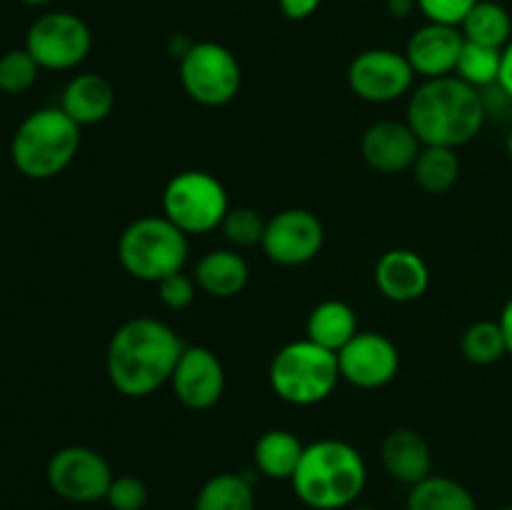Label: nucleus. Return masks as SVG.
Instances as JSON below:
<instances>
[{
  "instance_id": "1",
  "label": "nucleus",
  "mask_w": 512,
  "mask_h": 510,
  "mask_svg": "<svg viewBox=\"0 0 512 510\" xmlns=\"http://www.w3.org/2000/svg\"><path fill=\"white\" fill-rule=\"evenodd\" d=\"M185 343L168 323L138 315L120 325L105 350L110 385L125 398H148L170 385Z\"/></svg>"
},
{
  "instance_id": "2",
  "label": "nucleus",
  "mask_w": 512,
  "mask_h": 510,
  "mask_svg": "<svg viewBox=\"0 0 512 510\" xmlns=\"http://www.w3.org/2000/svg\"><path fill=\"white\" fill-rule=\"evenodd\" d=\"M405 120L423 145L463 148L488 120V100L455 75L423 80L408 98Z\"/></svg>"
},
{
  "instance_id": "3",
  "label": "nucleus",
  "mask_w": 512,
  "mask_h": 510,
  "mask_svg": "<svg viewBox=\"0 0 512 510\" xmlns=\"http://www.w3.org/2000/svg\"><path fill=\"white\" fill-rule=\"evenodd\" d=\"M368 483V465L355 445L323 438L305 445L295 470L293 493L310 510L353 508Z\"/></svg>"
},
{
  "instance_id": "4",
  "label": "nucleus",
  "mask_w": 512,
  "mask_h": 510,
  "mask_svg": "<svg viewBox=\"0 0 512 510\" xmlns=\"http://www.w3.org/2000/svg\"><path fill=\"white\" fill-rule=\"evenodd\" d=\"M80 150V125L63 108L33 110L10 140L15 170L30 180L58 178Z\"/></svg>"
},
{
  "instance_id": "5",
  "label": "nucleus",
  "mask_w": 512,
  "mask_h": 510,
  "mask_svg": "<svg viewBox=\"0 0 512 510\" xmlns=\"http://www.w3.org/2000/svg\"><path fill=\"white\" fill-rule=\"evenodd\" d=\"M188 235L165 215H143L125 225L118 238V260L125 273L143 283H155L180 273L188 263Z\"/></svg>"
},
{
  "instance_id": "6",
  "label": "nucleus",
  "mask_w": 512,
  "mask_h": 510,
  "mask_svg": "<svg viewBox=\"0 0 512 510\" xmlns=\"http://www.w3.org/2000/svg\"><path fill=\"white\" fill-rule=\"evenodd\" d=\"M268 380L280 400L298 408L318 405L338 388L340 365L338 355L320 348L308 338L293 340L273 355Z\"/></svg>"
},
{
  "instance_id": "7",
  "label": "nucleus",
  "mask_w": 512,
  "mask_h": 510,
  "mask_svg": "<svg viewBox=\"0 0 512 510\" xmlns=\"http://www.w3.org/2000/svg\"><path fill=\"white\" fill-rule=\"evenodd\" d=\"M228 210V190L205 170L175 173L163 188V215L185 235L213 233L220 228Z\"/></svg>"
},
{
  "instance_id": "8",
  "label": "nucleus",
  "mask_w": 512,
  "mask_h": 510,
  "mask_svg": "<svg viewBox=\"0 0 512 510\" xmlns=\"http://www.w3.org/2000/svg\"><path fill=\"white\" fill-rule=\"evenodd\" d=\"M180 85L190 100L205 108L233 103L243 85V68L233 50L213 40H200L178 60Z\"/></svg>"
},
{
  "instance_id": "9",
  "label": "nucleus",
  "mask_w": 512,
  "mask_h": 510,
  "mask_svg": "<svg viewBox=\"0 0 512 510\" xmlns=\"http://www.w3.org/2000/svg\"><path fill=\"white\" fill-rule=\"evenodd\" d=\"M93 35L88 23L75 13L53 10L40 15L25 33V50L35 58L40 70H73L90 55Z\"/></svg>"
},
{
  "instance_id": "10",
  "label": "nucleus",
  "mask_w": 512,
  "mask_h": 510,
  "mask_svg": "<svg viewBox=\"0 0 512 510\" xmlns=\"http://www.w3.org/2000/svg\"><path fill=\"white\" fill-rule=\"evenodd\" d=\"M45 478L58 498L75 505H90L105 500L115 475L98 450L88 445H65L50 455Z\"/></svg>"
},
{
  "instance_id": "11",
  "label": "nucleus",
  "mask_w": 512,
  "mask_h": 510,
  "mask_svg": "<svg viewBox=\"0 0 512 510\" xmlns=\"http://www.w3.org/2000/svg\"><path fill=\"white\" fill-rule=\"evenodd\" d=\"M415 70L405 53L390 48H370L355 55L348 65V85L365 103H395L413 93Z\"/></svg>"
},
{
  "instance_id": "12",
  "label": "nucleus",
  "mask_w": 512,
  "mask_h": 510,
  "mask_svg": "<svg viewBox=\"0 0 512 510\" xmlns=\"http://www.w3.org/2000/svg\"><path fill=\"white\" fill-rule=\"evenodd\" d=\"M323 243L325 228L318 215L305 208H288L268 218L260 248L270 263L298 268L318 258Z\"/></svg>"
},
{
  "instance_id": "13",
  "label": "nucleus",
  "mask_w": 512,
  "mask_h": 510,
  "mask_svg": "<svg viewBox=\"0 0 512 510\" xmlns=\"http://www.w3.org/2000/svg\"><path fill=\"white\" fill-rule=\"evenodd\" d=\"M340 378L360 390L385 388L400 370V350L388 335L360 330L338 353Z\"/></svg>"
},
{
  "instance_id": "14",
  "label": "nucleus",
  "mask_w": 512,
  "mask_h": 510,
  "mask_svg": "<svg viewBox=\"0 0 512 510\" xmlns=\"http://www.w3.org/2000/svg\"><path fill=\"white\" fill-rule=\"evenodd\" d=\"M175 400L188 410H210L225 393V368L218 355L203 345H185L170 378Z\"/></svg>"
},
{
  "instance_id": "15",
  "label": "nucleus",
  "mask_w": 512,
  "mask_h": 510,
  "mask_svg": "<svg viewBox=\"0 0 512 510\" xmlns=\"http://www.w3.org/2000/svg\"><path fill=\"white\" fill-rule=\"evenodd\" d=\"M420 148L423 143L408 125V120H378L360 138L363 160L375 173L383 175H395L413 168Z\"/></svg>"
},
{
  "instance_id": "16",
  "label": "nucleus",
  "mask_w": 512,
  "mask_h": 510,
  "mask_svg": "<svg viewBox=\"0 0 512 510\" xmlns=\"http://www.w3.org/2000/svg\"><path fill=\"white\" fill-rule=\"evenodd\" d=\"M465 38L460 28L443 23H425L423 28L415 30L405 48V58L413 65L415 75L423 80L445 78L455 73L460 50H463Z\"/></svg>"
},
{
  "instance_id": "17",
  "label": "nucleus",
  "mask_w": 512,
  "mask_h": 510,
  "mask_svg": "<svg viewBox=\"0 0 512 510\" xmlns=\"http://www.w3.org/2000/svg\"><path fill=\"white\" fill-rule=\"evenodd\" d=\"M375 285L390 303H415L430 288V268L420 253L393 248L375 263Z\"/></svg>"
},
{
  "instance_id": "18",
  "label": "nucleus",
  "mask_w": 512,
  "mask_h": 510,
  "mask_svg": "<svg viewBox=\"0 0 512 510\" xmlns=\"http://www.w3.org/2000/svg\"><path fill=\"white\" fill-rule=\"evenodd\" d=\"M380 460L390 478L410 488L433 475V450L413 428L390 430L380 445Z\"/></svg>"
},
{
  "instance_id": "19",
  "label": "nucleus",
  "mask_w": 512,
  "mask_h": 510,
  "mask_svg": "<svg viewBox=\"0 0 512 510\" xmlns=\"http://www.w3.org/2000/svg\"><path fill=\"white\" fill-rule=\"evenodd\" d=\"M60 108L80 125H98L113 113L115 90L105 75L80 73L70 80L60 95Z\"/></svg>"
},
{
  "instance_id": "20",
  "label": "nucleus",
  "mask_w": 512,
  "mask_h": 510,
  "mask_svg": "<svg viewBox=\"0 0 512 510\" xmlns=\"http://www.w3.org/2000/svg\"><path fill=\"white\" fill-rule=\"evenodd\" d=\"M198 290L210 298H235L250 280V268L235 248H218L205 253L193 270Z\"/></svg>"
},
{
  "instance_id": "21",
  "label": "nucleus",
  "mask_w": 512,
  "mask_h": 510,
  "mask_svg": "<svg viewBox=\"0 0 512 510\" xmlns=\"http://www.w3.org/2000/svg\"><path fill=\"white\" fill-rule=\"evenodd\" d=\"M360 333L358 315L343 300H323L315 305L305 323V338L338 355Z\"/></svg>"
},
{
  "instance_id": "22",
  "label": "nucleus",
  "mask_w": 512,
  "mask_h": 510,
  "mask_svg": "<svg viewBox=\"0 0 512 510\" xmlns=\"http://www.w3.org/2000/svg\"><path fill=\"white\" fill-rule=\"evenodd\" d=\"M305 453V445L300 438L290 430L273 428L265 430L253 448L255 468L270 480H293L295 470H298L300 458Z\"/></svg>"
},
{
  "instance_id": "23",
  "label": "nucleus",
  "mask_w": 512,
  "mask_h": 510,
  "mask_svg": "<svg viewBox=\"0 0 512 510\" xmlns=\"http://www.w3.org/2000/svg\"><path fill=\"white\" fill-rule=\"evenodd\" d=\"M410 173H413L418 188L425 190V193H448V190L455 188L460 178L458 150L440 148V145H423Z\"/></svg>"
},
{
  "instance_id": "24",
  "label": "nucleus",
  "mask_w": 512,
  "mask_h": 510,
  "mask_svg": "<svg viewBox=\"0 0 512 510\" xmlns=\"http://www.w3.org/2000/svg\"><path fill=\"white\" fill-rule=\"evenodd\" d=\"M408 510H478V500L455 478L428 475L410 488Z\"/></svg>"
},
{
  "instance_id": "25",
  "label": "nucleus",
  "mask_w": 512,
  "mask_h": 510,
  "mask_svg": "<svg viewBox=\"0 0 512 510\" xmlns=\"http://www.w3.org/2000/svg\"><path fill=\"white\" fill-rule=\"evenodd\" d=\"M193 510H258L253 483L238 473H218L200 485Z\"/></svg>"
},
{
  "instance_id": "26",
  "label": "nucleus",
  "mask_w": 512,
  "mask_h": 510,
  "mask_svg": "<svg viewBox=\"0 0 512 510\" xmlns=\"http://www.w3.org/2000/svg\"><path fill=\"white\" fill-rule=\"evenodd\" d=\"M460 33L470 43L503 50L512 40V18L495 0H480L460 23Z\"/></svg>"
},
{
  "instance_id": "27",
  "label": "nucleus",
  "mask_w": 512,
  "mask_h": 510,
  "mask_svg": "<svg viewBox=\"0 0 512 510\" xmlns=\"http://www.w3.org/2000/svg\"><path fill=\"white\" fill-rule=\"evenodd\" d=\"M500 68H503V50L465 40L453 75L463 83L473 85L475 90H488L498 88Z\"/></svg>"
},
{
  "instance_id": "28",
  "label": "nucleus",
  "mask_w": 512,
  "mask_h": 510,
  "mask_svg": "<svg viewBox=\"0 0 512 510\" xmlns=\"http://www.w3.org/2000/svg\"><path fill=\"white\" fill-rule=\"evenodd\" d=\"M460 350L468 363L493 365L508 355V343L498 320H478L463 333Z\"/></svg>"
},
{
  "instance_id": "29",
  "label": "nucleus",
  "mask_w": 512,
  "mask_h": 510,
  "mask_svg": "<svg viewBox=\"0 0 512 510\" xmlns=\"http://www.w3.org/2000/svg\"><path fill=\"white\" fill-rule=\"evenodd\" d=\"M265 228H268V220L258 213L250 205H238V208H230L228 215L220 223L225 240H228L233 248H255V245L263 243Z\"/></svg>"
},
{
  "instance_id": "30",
  "label": "nucleus",
  "mask_w": 512,
  "mask_h": 510,
  "mask_svg": "<svg viewBox=\"0 0 512 510\" xmlns=\"http://www.w3.org/2000/svg\"><path fill=\"white\" fill-rule=\"evenodd\" d=\"M40 65L25 48H13L0 55V93L23 95L38 80Z\"/></svg>"
},
{
  "instance_id": "31",
  "label": "nucleus",
  "mask_w": 512,
  "mask_h": 510,
  "mask_svg": "<svg viewBox=\"0 0 512 510\" xmlns=\"http://www.w3.org/2000/svg\"><path fill=\"white\" fill-rule=\"evenodd\" d=\"M148 500V485L140 478H135V475H118V478H113L108 495H105V503H108L110 510H145Z\"/></svg>"
},
{
  "instance_id": "32",
  "label": "nucleus",
  "mask_w": 512,
  "mask_h": 510,
  "mask_svg": "<svg viewBox=\"0 0 512 510\" xmlns=\"http://www.w3.org/2000/svg\"><path fill=\"white\" fill-rule=\"evenodd\" d=\"M478 3L480 0H415L420 13L428 18V23L455 25V28H460L465 15H468Z\"/></svg>"
},
{
  "instance_id": "33",
  "label": "nucleus",
  "mask_w": 512,
  "mask_h": 510,
  "mask_svg": "<svg viewBox=\"0 0 512 510\" xmlns=\"http://www.w3.org/2000/svg\"><path fill=\"white\" fill-rule=\"evenodd\" d=\"M195 293H198V283H195L193 275H185L183 270L180 273L168 275L158 283V295L163 300L165 308L170 310H185L195 300Z\"/></svg>"
},
{
  "instance_id": "34",
  "label": "nucleus",
  "mask_w": 512,
  "mask_h": 510,
  "mask_svg": "<svg viewBox=\"0 0 512 510\" xmlns=\"http://www.w3.org/2000/svg\"><path fill=\"white\" fill-rule=\"evenodd\" d=\"M323 0H278L280 10L288 20H305L320 8Z\"/></svg>"
},
{
  "instance_id": "35",
  "label": "nucleus",
  "mask_w": 512,
  "mask_h": 510,
  "mask_svg": "<svg viewBox=\"0 0 512 510\" xmlns=\"http://www.w3.org/2000/svg\"><path fill=\"white\" fill-rule=\"evenodd\" d=\"M498 88L505 98L512 100V40L503 48V68H500Z\"/></svg>"
},
{
  "instance_id": "36",
  "label": "nucleus",
  "mask_w": 512,
  "mask_h": 510,
  "mask_svg": "<svg viewBox=\"0 0 512 510\" xmlns=\"http://www.w3.org/2000/svg\"><path fill=\"white\" fill-rule=\"evenodd\" d=\"M498 323L500 328H503L505 343H508V353L512 355V295L508 298V303L503 305V313H500Z\"/></svg>"
},
{
  "instance_id": "37",
  "label": "nucleus",
  "mask_w": 512,
  "mask_h": 510,
  "mask_svg": "<svg viewBox=\"0 0 512 510\" xmlns=\"http://www.w3.org/2000/svg\"><path fill=\"white\" fill-rule=\"evenodd\" d=\"M23 5H30V8H40V5H48L53 3V0H20Z\"/></svg>"
},
{
  "instance_id": "38",
  "label": "nucleus",
  "mask_w": 512,
  "mask_h": 510,
  "mask_svg": "<svg viewBox=\"0 0 512 510\" xmlns=\"http://www.w3.org/2000/svg\"><path fill=\"white\" fill-rule=\"evenodd\" d=\"M350 510H378V508H373V505H353Z\"/></svg>"
},
{
  "instance_id": "39",
  "label": "nucleus",
  "mask_w": 512,
  "mask_h": 510,
  "mask_svg": "<svg viewBox=\"0 0 512 510\" xmlns=\"http://www.w3.org/2000/svg\"><path fill=\"white\" fill-rule=\"evenodd\" d=\"M508 153H510V158H512V128H510V135H508Z\"/></svg>"
},
{
  "instance_id": "40",
  "label": "nucleus",
  "mask_w": 512,
  "mask_h": 510,
  "mask_svg": "<svg viewBox=\"0 0 512 510\" xmlns=\"http://www.w3.org/2000/svg\"><path fill=\"white\" fill-rule=\"evenodd\" d=\"M498 510H512V505H503V508H498Z\"/></svg>"
}]
</instances>
